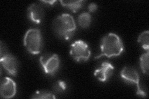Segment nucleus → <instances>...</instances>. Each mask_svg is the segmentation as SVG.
<instances>
[{
  "mask_svg": "<svg viewBox=\"0 0 149 99\" xmlns=\"http://www.w3.org/2000/svg\"><path fill=\"white\" fill-rule=\"evenodd\" d=\"M52 29L59 38L68 40L73 37L77 29L73 17L69 14H62L56 17L52 23Z\"/></svg>",
  "mask_w": 149,
  "mask_h": 99,
  "instance_id": "nucleus-1",
  "label": "nucleus"
},
{
  "mask_svg": "<svg viewBox=\"0 0 149 99\" xmlns=\"http://www.w3.org/2000/svg\"><path fill=\"white\" fill-rule=\"evenodd\" d=\"M101 53L96 58L101 56L108 58L118 56L124 50L123 41L120 37L113 33H109L102 39L101 42Z\"/></svg>",
  "mask_w": 149,
  "mask_h": 99,
  "instance_id": "nucleus-2",
  "label": "nucleus"
},
{
  "mask_svg": "<svg viewBox=\"0 0 149 99\" xmlns=\"http://www.w3.org/2000/svg\"><path fill=\"white\" fill-rule=\"evenodd\" d=\"M24 45L29 53L37 55L43 48V39L40 31L37 29H30L25 34Z\"/></svg>",
  "mask_w": 149,
  "mask_h": 99,
  "instance_id": "nucleus-3",
  "label": "nucleus"
},
{
  "mask_svg": "<svg viewBox=\"0 0 149 99\" xmlns=\"http://www.w3.org/2000/svg\"><path fill=\"white\" fill-rule=\"evenodd\" d=\"M70 55L78 62H84L90 58L91 51L85 42L77 40L70 46Z\"/></svg>",
  "mask_w": 149,
  "mask_h": 99,
  "instance_id": "nucleus-4",
  "label": "nucleus"
},
{
  "mask_svg": "<svg viewBox=\"0 0 149 99\" xmlns=\"http://www.w3.org/2000/svg\"><path fill=\"white\" fill-rule=\"evenodd\" d=\"M122 79L128 83L136 84L137 86V95L143 97L147 96V92L140 84V77L137 71L130 66H125L120 72Z\"/></svg>",
  "mask_w": 149,
  "mask_h": 99,
  "instance_id": "nucleus-5",
  "label": "nucleus"
},
{
  "mask_svg": "<svg viewBox=\"0 0 149 99\" xmlns=\"http://www.w3.org/2000/svg\"><path fill=\"white\" fill-rule=\"evenodd\" d=\"M40 63L44 71L50 75H54L60 66V60L57 54L43 55L40 58Z\"/></svg>",
  "mask_w": 149,
  "mask_h": 99,
  "instance_id": "nucleus-6",
  "label": "nucleus"
},
{
  "mask_svg": "<svg viewBox=\"0 0 149 99\" xmlns=\"http://www.w3.org/2000/svg\"><path fill=\"white\" fill-rule=\"evenodd\" d=\"M0 62L9 74L11 76H16L17 74L18 63L15 56L8 52L1 55Z\"/></svg>",
  "mask_w": 149,
  "mask_h": 99,
  "instance_id": "nucleus-7",
  "label": "nucleus"
},
{
  "mask_svg": "<svg viewBox=\"0 0 149 99\" xmlns=\"http://www.w3.org/2000/svg\"><path fill=\"white\" fill-rule=\"evenodd\" d=\"M16 84L12 79L6 77L2 80L0 92L3 98H10L13 97L16 95Z\"/></svg>",
  "mask_w": 149,
  "mask_h": 99,
  "instance_id": "nucleus-8",
  "label": "nucleus"
},
{
  "mask_svg": "<svg viewBox=\"0 0 149 99\" xmlns=\"http://www.w3.org/2000/svg\"><path fill=\"white\" fill-rule=\"evenodd\" d=\"M114 70V68L110 63H102L100 67L95 70L94 73L95 76L101 82H106L112 76Z\"/></svg>",
  "mask_w": 149,
  "mask_h": 99,
  "instance_id": "nucleus-9",
  "label": "nucleus"
},
{
  "mask_svg": "<svg viewBox=\"0 0 149 99\" xmlns=\"http://www.w3.org/2000/svg\"><path fill=\"white\" fill-rule=\"evenodd\" d=\"M27 16L33 22L40 23L44 17V11L42 7L36 3L31 4L27 9Z\"/></svg>",
  "mask_w": 149,
  "mask_h": 99,
  "instance_id": "nucleus-10",
  "label": "nucleus"
},
{
  "mask_svg": "<svg viewBox=\"0 0 149 99\" xmlns=\"http://www.w3.org/2000/svg\"><path fill=\"white\" fill-rule=\"evenodd\" d=\"M60 3L63 6L66 7L73 12H76L82 8L85 1L81 0L80 1H60Z\"/></svg>",
  "mask_w": 149,
  "mask_h": 99,
  "instance_id": "nucleus-11",
  "label": "nucleus"
},
{
  "mask_svg": "<svg viewBox=\"0 0 149 99\" xmlns=\"http://www.w3.org/2000/svg\"><path fill=\"white\" fill-rule=\"evenodd\" d=\"M78 24L82 28H87L90 26L91 16L88 12H83L78 18Z\"/></svg>",
  "mask_w": 149,
  "mask_h": 99,
  "instance_id": "nucleus-12",
  "label": "nucleus"
},
{
  "mask_svg": "<svg viewBox=\"0 0 149 99\" xmlns=\"http://www.w3.org/2000/svg\"><path fill=\"white\" fill-rule=\"evenodd\" d=\"M138 42L141 44L142 48L146 51L149 48V32L148 30L142 32L138 38Z\"/></svg>",
  "mask_w": 149,
  "mask_h": 99,
  "instance_id": "nucleus-13",
  "label": "nucleus"
},
{
  "mask_svg": "<svg viewBox=\"0 0 149 99\" xmlns=\"http://www.w3.org/2000/svg\"><path fill=\"white\" fill-rule=\"evenodd\" d=\"M148 51L141 55L140 58V66L143 73L148 74Z\"/></svg>",
  "mask_w": 149,
  "mask_h": 99,
  "instance_id": "nucleus-14",
  "label": "nucleus"
},
{
  "mask_svg": "<svg viewBox=\"0 0 149 99\" xmlns=\"http://www.w3.org/2000/svg\"><path fill=\"white\" fill-rule=\"evenodd\" d=\"M32 98H55L56 97L55 94L44 91H38L36 92L32 96Z\"/></svg>",
  "mask_w": 149,
  "mask_h": 99,
  "instance_id": "nucleus-15",
  "label": "nucleus"
},
{
  "mask_svg": "<svg viewBox=\"0 0 149 99\" xmlns=\"http://www.w3.org/2000/svg\"><path fill=\"white\" fill-rule=\"evenodd\" d=\"M66 88V83L62 81H58L54 84L53 91L54 93H60L65 91Z\"/></svg>",
  "mask_w": 149,
  "mask_h": 99,
  "instance_id": "nucleus-16",
  "label": "nucleus"
},
{
  "mask_svg": "<svg viewBox=\"0 0 149 99\" xmlns=\"http://www.w3.org/2000/svg\"><path fill=\"white\" fill-rule=\"evenodd\" d=\"M88 11H89L90 12H93L96 11V9L97 8V4L96 3H91L89 6H88Z\"/></svg>",
  "mask_w": 149,
  "mask_h": 99,
  "instance_id": "nucleus-17",
  "label": "nucleus"
},
{
  "mask_svg": "<svg viewBox=\"0 0 149 99\" xmlns=\"http://www.w3.org/2000/svg\"><path fill=\"white\" fill-rule=\"evenodd\" d=\"M42 2H43V3H49V4H50V5H52V4H53L55 2H56V1H43Z\"/></svg>",
  "mask_w": 149,
  "mask_h": 99,
  "instance_id": "nucleus-18",
  "label": "nucleus"
}]
</instances>
